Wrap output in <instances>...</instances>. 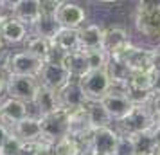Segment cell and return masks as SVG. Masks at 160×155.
Here are the masks:
<instances>
[{
    "instance_id": "1",
    "label": "cell",
    "mask_w": 160,
    "mask_h": 155,
    "mask_svg": "<svg viewBox=\"0 0 160 155\" xmlns=\"http://www.w3.org/2000/svg\"><path fill=\"white\" fill-rule=\"evenodd\" d=\"M43 65V59L25 52L23 49L16 52H8V56L0 61V67H4L9 76H31V78H38Z\"/></svg>"
},
{
    "instance_id": "2",
    "label": "cell",
    "mask_w": 160,
    "mask_h": 155,
    "mask_svg": "<svg viewBox=\"0 0 160 155\" xmlns=\"http://www.w3.org/2000/svg\"><path fill=\"white\" fill-rule=\"evenodd\" d=\"M135 27L140 34L160 44V2H138L135 11Z\"/></svg>"
},
{
    "instance_id": "3",
    "label": "cell",
    "mask_w": 160,
    "mask_h": 155,
    "mask_svg": "<svg viewBox=\"0 0 160 155\" xmlns=\"http://www.w3.org/2000/svg\"><path fill=\"white\" fill-rule=\"evenodd\" d=\"M157 123L149 105L148 106H133L124 119L117 121V132L121 135H137V133L151 130Z\"/></svg>"
},
{
    "instance_id": "4",
    "label": "cell",
    "mask_w": 160,
    "mask_h": 155,
    "mask_svg": "<svg viewBox=\"0 0 160 155\" xmlns=\"http://www.w3.org/2000/svg\"><path fill=\"white\" fill-rule=\"evenodd\" d=\"M78 81L83 89L87 101H102L112 90V80H110L106 69L104 70H92Z\"/></svg>"
},
{
    "instance_id": "5",
    "label": "cell",
    "mask_w": 160,
    "mask_h": 155,
    "mask_svg": "<svg viewBox=\"0 0 160 155\" xmlns=\"http://www.w3.org/2000/svg\"><path fill=\"white\" fill-rule=\"evenodd\" d=\"M40 81L38 78H31V76H9L8 78V89H6V96L18 99L25 105H32L38 96L40 90Z\"/></svg>"
},
{
    "instance_id": "6",
    "label": "cell",
    "mask_w": 160,
    "mask_h": 155,
    "mask_svg": "<svg viewBox=\"0 0 160 155\" xmlns=\"http://www.w3.org/2000/svg\"><path fill=\"white\" fill-rule=\"evenodd\" d=\"M42 119V135L43 141L47 142H58L63 137H68V112L67 110H58L51 114V116H45Z\"/></svg>"
},
{
    "instance_id": "7",
    "label": "cell",
    "mask_w": 160,
    "mask_h": 155,
    "mask_svg": "<svg viewBox=\"0 0 160 155\" xmlns=\"http://www.w3.org/2000/svg\"><path fill=\"white\" fill-rule=\"evenodd\" d=\"M38 81L42 87L54 92H59L61 89H65L68 83L72 81L70 72L65 69L63 63H52V61H45L42 72L38 76Z\"/></svg>"
},
{
    "instance_id": "8",
    "label": "cell",
    "mask_w": 160,
    "mask_h": 155,
    "mask_svg": "<svg viewBox=\"0 0 160 155\" xmlns=\"http://www.w3.org/2000/svg\"><path fill=\"white\" fill-rule=\"evenodd\" d=\"M0 34L6 40V44H23L25 38L29 36V27L25 23H22L18 18H15L9 13V9L6 8L0 13Z\"/></svg>"
},
{
    "instance_id": "9",
    "label": "cell",
    "mask_w": 160,
    "mask_h": 155,
    "mask_svg": "<svg viewBox=\"0 0 160 155\" xmlns=\"http://www.w3.org/2000/svg\"><path fill=\"white\" fill-rule=\"evenodd\" d=\"M119 137H121V133L117 132L115 128H112V126L95 130L92 133L90 141H88L87 150H90L95 155H115Z\"/></svg>"
},
{
    "instance_id": "10",
    "label": "cell",
    "mask_w": 160,
    "mask_h": 155,
    "mask_svg": "<svg viewBox=\"0 0 160 155\" xmlns=\"http://www.w3.org/2000/svg\"><path fill=\"white\" fill-rule=\"evenodd\" d=\"M101 103L104 105V108L110 114V117L113 119V123L124 119L133 108L131 101L126 96V89H122V87H112L110 94L102 99Z\"/></svg>"
},
{
    "instance_id": "11",
    "label": "cell",
    "mask_w": 160,
    "mask_h": 155,
    "mask_svg": "<svg viewBox=\"0 0 160 155\" xmlns=\"http://www.w3.org/2000/svg\"><path fill=\"white\" fill-rule=\"evenodd\" d=\"M56 18L63 29L79 31L81 27L87 25V11L83 6L76 4V2H61L58 13H56Z\"/></svg>"
},
{
    "instance_id": "12",
    "label": "cell",
    "mask_w": 160,
    "mask_h": 155,
    "mask_svg": "<svg viewBox=\"0 0 160 155\" xmlns=\"http://www.w3.org/2000/svg\"><path fill=\"white\" fill-rule=\"evenodd\" d=\"M131 40L128 31L122 27H108L104 29V42H102V51L110 58H119L131 47Z\"/></svg>"
},
{
    "instance_id": "13",
    "label": "cell",
    "mask_w": 160,
    "mask_h": 155,
    "mask_svg": "<svg viewBox=\"0 0 160 155\" xmlns=\"http://www.w3.org/2000/svg\"><path fill=\"white\" fill-rule=\"evenodd\" d=\"M131 72H155L153 70V49L131 45L122 56H119Z\"/></svg>"
},
{
    "instance_id": "14",
    "label": "cell",
    "mask_w": 160,
    "mask_h": 155,
    "mask_svg": "<svg viewBox=\"0 0 160 155\" xmlns=\"http://www.w3.org/2000/svg\"><path fill=\"white\" fill-rule=\"evenodd\" d=\"M92 133H94V130H92V125H90L87 108L68 112V137L83 142L85 148H87Z\"/></svg>"
},
{
    "instance_id": "15",
    "label": "cell",
    "mask_w": 160,
    "mask_h": 155,
    "mask_svg": "<svg viewBox=\"0 0 160 155\" xmlns=\"http://www.w3.org/2000/svg\"><path fill=\"white\" fill-rule=\"evenodd\" d=\"M29 116H31L29 105L8 96L0 101V121L9 128L15 126L16 123H20V121H23L25 117H29Z\"/></svg>"
},
{
    "instance_id": "16",
    "label": "cell",
    "mask_w": 160,
    "mask_h": 155,
    "mask_svg": "<svg viewBox=\"0 0 160 155\" xmlns=\"http://www.w3.org/2000/svg\"><path fill=\"white\" fill-rule=\"evenodd\" d=\"M9 13L18 18L27 27H32L42 16L40 13V0H16V2H8Z\"/></svg>"
},
{
    "instance_id": "17",
    "label": "cell",
    "mask_w": 160,
    "mask_h": 155,
    "mask_svg": "<svg viewBox=\"0 0 160 155\" xmlns=\"http://www.w3.org/2000/svg\"><path fill=\"white\" fill-rule=\"evenodd\" d=\"M58 96H59L61 108L67 110V112H74V110H79V108H85L87 103H88L78 80H72L65 89L59 90Z\"/></svg>"
},
{
    "instance_id": "18",
    "label": "cell",
    "mask_w": 160,
    "mask_h": 155,
    "mask_svg": "<svg viewBox=\"0 0 160 155\" xmlns=\"http://www.w3.org/2000/svg\"><path fill=\"white\" fill-rule=\"evenodd\" d=\"M9 130L15 133L22 142H40V141H43V135H42V119L36 117V116L25 117L23 121L16 123L15 126H11Z\"/></svg>"
},
{
    "instance_id": "19",
    "label": "cell",
    "mask_w": 160,
    "mask_h": 155,
    "mask_svg": "<svg viewBox=\"0 0 160 155\" xmlns=\"http://www.w3.org/2000/svg\"><path fill=\"white\" fill-rule=\"evenodd\" d=\"M104 42V29L97 23H87L79 29V47L81 51H99Z\"/></svg>"
},
{
    "instance_id": "20",
    "label": "cell",
    "mask_w": 160,
    "mask_h": 155,
    "mask_svg": "<svg viewBox=\"0 0 160 155\" xmlns=\"http://www.w3.org/2000/svg\"><path fill=\"white\" fill-rule=\"evenodd\" d=\"M32 105L36 106V117H45V116H51L54 112L61 110L58 92L49 90V89H45V87H40L38 96Z\"/></svg>"
},
{
    "instance_id": "21",
    "label": "cell",
    "mask_w": 160,
    "mask_h": 155,
    "mask_svg": "<svg viewBox=\"0 0 160 155\" xmlns=\"http://www.w3.org/2000/svg\"><path fill=\"white\" fill-rule=\"evenodd\" d=\"M63 65L65 69L70 72L72 80H81L90 72V65H88L87 59V52L78 49V51L67 52L65 58H63Z\"/></svg>"
},
{
    "instance_id": "22",
    "label": "cell",
    "mask_w": 160,
    "mask_h": 155,
    "mask_svg": "<svg viewBox=\"0 0 160 155\" xmlns=\"http://www.w3.org/2000/svg\"><path fill=\"white\" fill-rule=\"evenodd\" d=\"M87 114L88 119H90V125H92V130H101V128H108L112 126L113 119L110 117V114L106 112L104 105L101 101H88L87 103Z\"/></svg>"
},
{
    "instance_id": "23",
    "label": "cell",
    "mask_w": 160,
    "mask_h": 155,
    "mask_svg": "<svg viewBox=\"0 0 160 155\" xmlns=\"http://www.w3.org/2000/svg\"><path fill=\"white\" fill-rule=\"evenodd\" d=\"M106 72L112 80V85H117V87H128V81H130L131 74H133L130 70V67L121 58H110Z\"/></svg>"
},
{
    "instance_id": "24",
    "label": "cell",
    "mask_w": 160,
    "mask_h": 155,
    "mask_svg": "<svg viewBox=\"0 0 160 155\" xmlns=\"http://www.w3.org/2000/svg\"><path fill=\"white\" fill-rule=\"evenodd\" d=\"M51 49H52V44L49 40H45L42 36H36L32 33H29V36L25 38V42H23V51L32 54V56H36L40 59H43V61L49 59Z\"/></svg>"
},
{
    "instance_id": "25",
    "label": "cell",
    "mask_w": 160,
    "mask_h": 155,
    "mask_svg": "<svg viewBox=\"0 0 160 155\" xmlns=\"http://www.w3.org/2000/svg\"><path fill=\"white\" fill-rule=\"evenodd\" d=\"M59 29H61V25H59L56 16H40L38 22L31 27V33L52 42L56 38V34L59 33Z\"/></svg>"
},
{
    "instance_id": "26",
    "label": "cell",
    "mask_w": 160,
    "mask_h": 155,
    "mask_svg": "<svg viewBox=\"0 0 160 155\" xmlns=\"http://www.w3.org/2000/svg\"><path fill=\"white\" fill-rule=\"evenodd\" d=\"M54 47L61 49L63 52H72L81 49L79 47V31L74 29H59V33L56 34V38L51 42Z\"/></svg>"
},
{
    "instance_id": "27",
    "label": "cell",
    "mask_w": 160,
    "mask_h": 155,
    "mask_svg": "<svg viewBox=\"0 0 160 155\" xmlns=\"http://www.w3.org/2000/svg\"><path fill=\"white\" fill-rule=\"evenodd\" d=\"M85 150L87 148L83 146V142L72 137H63L52 144V155H83Z\"/></svg>"
},
{
    "instance_id": "28",
    "label": "cell",
    "mask_w": 160,
    "mask_h": 155,
    "mask_svg": "<svg viewBox=\"0 0 160 155\" xmlns=\"http://www.w3.org/2000/svg\"><path fill=\"white\" fill-rule=\"evenodd\" d=\"M131 139H133V146H135V155H155L157 142H155L149 130L137 133V135H131Z\"/></svg>"
},
{
    "instance_id": "29",
    "label": "cell",
    "mask_w": 160,
    "mask_h": 155,
    "mask_svg": "<svg viewBox=\"0 0 160 155\" xmlns=\"http://www.w3.org/2000/svg\"><path fill=\"white\" fill-rule=\"evenodd\" d=\"M128 87L153 94V89H155V72H133L130 81H128Z\"/></svg>"
},
{
    "instance_id": "30",
    "label": "cell",
    "mask_w": 160,
    "mask_h": 155,
    "mask_svg": "<svg viewBox=\"0 0 160 155\" xmlns=\"http://www.w3.org/2000/svg\"><path fill=\"white\" fill-rule=\"evenodd\" d=\"M87 59H88V65H90V72H92V70H104L108 67L110 56L102 49H99V51H88Z\"/></svg>"
},
{
    "instance_id": "31",
    "label": "cell",
    "mask_w": 160,
    "mask_h": 155,
    "mask_svg": "<svg viewBox=\"0 0 160 155\" xmlns=\"http://www.w3.org/2000/svg\"><path fill=\"white\" fill-rule=\"evenodd\" d=\"M23 144H25V142H22L13 132H9V137H8V141H6L4 148H2L0 155H18L22 152Z\"/></svg>"
},
{
    "instance_id": "32",
    "label": "cell",
    "mask_w": 160,
    "mask_h": 155,
    "mask_svg": "<svg viewBox=\"0 0 160 155\" xmlns=\"http://www.w3.org/2000/svg\"><path fill=\"white\" fill-rule=\"evenodd\" d=\"M115 155H135V146L131 135H121L115 148Z\"/></svg>"
},
{
    "instance_id": "33",
    "label": "cell",
    "mask_w": 160,
    "mask_h": 155,
    "mask_svg": "<svg viewBox=\"0 0 160 155\" xmlns=\"http://www.w3.org/2000/svg\"><path fill=\"white\" fill-rule=\"evenodd\" d=\"M59 4L61 2H58V0H40V13H42V16H56Z\"/></svg>"
},
{
    "instance_id": "34",
    "label": "cell",
    "mask_w": 160,
    "mask_h": 155,
    "mask_svg": "<svg viewBox=\"0 0 160 155\" xmlns=\"http://www.w3.org/2000/svg\"><path fill=\"white\" fill-rule=\"evenodd\" d=\"M149 108H151L153 116L157 117V121H160V92L153 94L151 97V103H149Z\"/></svg>"
},
{
    "instance_id": "35",
    "label": "cell",
    "mask_w": 160,
    "mask_h": 155,
    "mask_svg": "<svg viewBox=\"0 0 160 155\" xmlns=\"http://www.w3.org/2000/svg\"><path fill=\"white\" fill-rule=\"evenodd\" d=\"M8 78L9 74L6 72L4 67H0V101L6 97V89H8Z\"/></svg>"
},
{
    "instance_id": "36",
    "label": "cell",
    "mask_w": 160,
    "mask_h": 155,
    "mask_svg": "<svg viewBox=\"0 0 160 155\" xmlns=\"http://www.w3.org/2000/svg\"><path fill=\"white\" fill-rule=\"evenodd\" d=\"M9 126H6L2 121H0V152H2V148H4V144H6V141H8L9 137Z\"/></svg>"
},
{
    "instance_id": "37",
    "label": "cell",
    "mask_w": 160,
    "mask_h": 155,
    "mask_svg": "<svg viewBox=\"0 0 160 155\" xmlns=\"http://www.w3.org/2000/svg\"><path fill=\"white\" fill-rule=\"evenodd\" d=\"M153 70L160 72V45L157 49H153Z\"/></svg>"
},
{
    "instance_id": "38",
    "label": "cell",
    "mask_w": 160,
    "mask_h": 155,
    "mask_svg": "<svg viewBox=\"0 0 160 155\" xmlns=\"http://www.w3.org/2000/svg\"><path fill=\"white\" fill-rule=\"evenodd\" d=\"M153 135V139H155V142H157V146H160V121H157L155 125H153V128L149 130Z\"/></svg>"
},
{
    "instance_id": "39",
    "label": "cell",
    "mask_w": 160,
    "mask_h": 155,
    "mask_svg": "<svg viewBox=\"0 0 160 155\" xmlns=\"http://www.w3.org/2000/svg\"><path fill=\"white\" fill-rule=\"evenodd\" d=\"M6 47H8V44H6V40L2 38V34H0V61L6 58V56H8V52H9Z\"/></svg>"
},
{
    "instance_id": "40",
    "label": "cell",
    "mask_w": 160,
    "mask_h": 155,
    "mask_svg": "<svg viewBox=\"0 0 160 155\" xmlns=\"http://www.w3.org/2000/svg\"><path fill=\"white\" fill-rule=\"evenodd\" d=\"M83 155H95V153H92L90 150H85V153H83Z\"/></svg>"
},
{
    "instance_id": "41",
    "label": "cell",
    "mask_w": 160,
    "mask_h": 155,
    "mask_svg": "<svg viewBox=\"0 0 160 155\" xmlns=\"http://www.w3.org/2000/svg\"><path fill=\"white\" fill-rule=\"evenodd\" d=\"M4 4H6V2H0V13H2V11H4V9H6V8H2V6H4Z\"/></svg>"
}]
</instances>
